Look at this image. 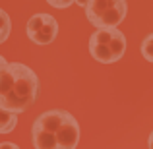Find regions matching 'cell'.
I'll list each match as a JSON object with an SVG mask.
<instances>
[{"mask_svg":"<svg viewBox=\"0 0 153 149\" xmlns=\"http://www.w3.org/2000/svg\"><path fill=\"white\" fill-rule=\"evenodd\" d=\"M39 97V78L22 62H8L0 70V108L14 114L29 110Z\"/></svg>","mask_w":153,"mask_h":149,"instance_id":"6da1fadb","label":"cell"},{"mask_svg":"<svg viewBox=\"0 0 153 149\" xmlns=\"http://www.w3.org/2000/svg\"><path fill=\"white\" fill-rule=\"evenodd\" d=\"M126 52V37L118 27L95 29L89 37V54L101 64L118 62Z\"/></svg>","mask_w":153,"mask_h":149,"instance_id":"7a4b0ae2","label":"cell"},{"mask_svg":"<svg viewBox=\"0 0 153 149\" xmlns=\"http://www.w3.org/2000/svg\"><path fill=\"white\" fill-rule=\"evenodd\" d=\"M128 12L126 0H91L85 6V16L97 29L116 27L124 21Z\"/></svg>","mask_w":153,"mask_h":149,"instance_id":"3957f363","label":"cell"},{"mask_svg":"<svg viewBox=\"0 0 153 149\" xmlns=\"http://www.w3.org/2000/svg\"><path fill=\"white\" fill-rule=\"evenodd\" d=\"M52 134H54V138H56L58 149H76L78 143H79V134H82V130H79L78 120L68 112L64 122L60 124Z\"/></svg>","mask_w":153,"mask_h":149,"instance_id":"277c9868","label":"cell"},{"mask_svg":"<svg viewBox=\"0 0 153 149\" xmlns=\"http://www.w3.org/2000/svg\"><path fill=\"white\" fill-rule=\"evenodd\" d=\"M56 35H58V21L49 14V18L43 23V27L33 37H29V41H33L35 45H49V43H52L56 39Z\"/></svg>","mask_w":153,"mask_h":149,"instance_id":"5b68a950","label":"cell"},{"mask_svg":"<svg viewBox=\"0 0 153 149\" xmlns=\"http://www.w3.org/2000/svg\"><path fill=\"white\" fill-rule=\"evenodd\" d=\"M31 142H33L35 149H58L54 134L49 130H43L39 126H31Z\"/></svg>","mask_w":153,"mask_h":149,"instance_id":"8992f818","label":"cell"},{"mask_svg":"<svg viewBox=\"0 0 153 149\" xmlns=\"http://www.w3.org/2000/svg\"><path fill=\"white\" fill-rule=\"evenodd\" d=\"M18 126V114L0 108V134H12Z\"/></svg>","mask_w":153,"mask_h":149,"instance_id":"52a82bcc","label":"cell"},{"mask_svg":"<svg viewBox=\"0 0 153 149\" xmlns=\"http://www.w3.org/2000/svg\"><path fill=\"white\" fill-rule=\"evenodd\" d=\"M47 18H49V14H33L29 19H27V37H33L35 33H37L39 29L43 27V23L47 21Z\"/></svg>","mask_w":153,"mask_h":149,"instance_id":"ba28073f","label":"cell"},{"mask_svg":"<svg viewBox=\"0 0 153 149\" xmlns=\"http://www.w3.org/2000/svg\"><path fill=\"white\" fill-rule=\"evenodd\" d=\"M10 33H12V19L8 16V12L0 8V45L4 41H8Z\"/></svg>","mask_w":153,"mask_h":149,"instance_id":"9c48e42d","label":"cell"},{"mask_svg":"<svg viewBox=\"0 0 153 149\" xmlns=\"http://www.w3.org/2000/svg\"><path fill=\"white\" fill-rule=\"evenodd\" d=\"M142 56L147 62H153V33H149L142 41Z\"/></svg>","mask_w":153,"mask_h":149,"instance_id":"30bf717a","label":"cell"},{"mask_svg":"<svg viewBox=\"0 0 153 149\" xmlns=\"http://www.w3.org/2000/svg\"><path fill=\"white\" fill-rule=\"evenodd\" d=\"M49 6L52 8H58V10H64V8H70L74 4V0H47Z\"/></svg>","mask_w":153,"mask_h":149,"instance_id":"8fae6325","label":"cell"},{"mask_svg":"<svg viewBox=\"0 0 153 149\" xmlns=\"http://www.w3.org/2000/svg\"><path fill=\"white\" fill-rule=\"evenodd\" d=\"M0 149H19V145H16L12 142H2L0 143Z\"/></svg>","mask_w":153,"mask_h":149,"instance_id":"7c38bea8","label":"cell"},{"mask_svg":"<svg viewBox=\"0 0 153 149\" xmlns=\"http://www.w3.org/2000/svg\"><path fill=\"white\" fill-rule=\"evenodd\" d=\"M89 2H91V0H74V4H78V6H82L83 10H85V6H87Z\"/></svg>","mask_w":153,"mask_h":149,"instance_id":"4fadbf2b","label":"cell"},{"mask_svg":"<svg viewBox=\"0 0 153 149\" xmlns=\"http://www.w3.org/2000/svg\"><path fill=\"white\" fill-rule=\"evenodd\" d=\"M147 147H149V149H153V132L149 134V138H147Z\"/></svg>","mask_w":153,"mask_h":149,"instance_id":"5bb4252c","label":"cell"},{"mask_svg":"<svg viewBox=\"0 0 153 149\" xmlns=\"http://www.w3.org/2000/svg\"><path fill=\"white\" fill-rule=\"evenodd\" d=\"M6 64H8V62H6V58H4V56H2V54H0V70H2V68H4V66H6Z\"/></svg>","mask_w":153,"mask_h":149,"instance_id":"9a60e30c","label":"cell"}]
</instances>
